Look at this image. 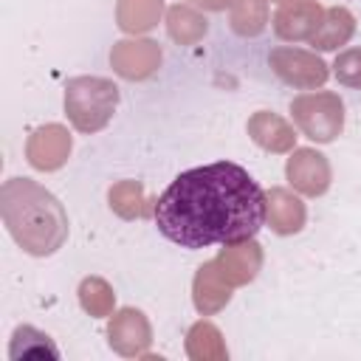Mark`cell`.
<instances>
[{"instance_id":"6da1fadb","label":"cell","mask_w":361,"mask_h":361,"mask_svg":"<svg viewBox=\"0 0 361 361\" xmlns=\"http://www.w3.org/2000/svg\"><path fill=\"white\" fill-rule=\"evenodd\" d=\"M262 186L231 161H214L180 172L155 200L158 231L180 248L237 245L265 226Z\"/></svg>"}]
</instances>
